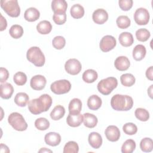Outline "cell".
Wrapping results in <instances>:
<instances>
[{"mask_svg": "<svg viewBox=\"0 0 153 153\" xmlns=\"http://www.w3.org/2000/svg\"><path fill=\"white\" fill-rule=\"evenodd\" d=\"M9 76V72L8 70L4 68H0V82H4L7 80Z\"/></svg>", "mask_w": 153, "mask_h": 153, "instance_id": "45", "label": "cell"}, {"mask_svg": "<svg viewBox=\"0 0 153 153\" xmlns=\"http://www.w3.org/2000/svg\"><path fill=\"white\" fill-rule=\"evenodd\" d=\"M71 88V82L66 79L56 81L50 85V89L56 94H62L68 93Z\"/></svg>", "mask_w": 153, "mask_h": 153, "instance_id": "7", "label": "cell"}, {"mask_svg": "<svg viewBox=\"0 0 153 153\" xmlns=\"http://www.w3.org/2000/svg\"><path fill=\"white\" fill-rule=\"evenodd\" d=\"M29 99V96L26 93L20 92L16 95L14 97V102L19 106L24 107L27 103Z\"/></svg>", "mask_w": 153, "mask_h": 153, "instance_id": "30", "label": "cell"}, {"mask_svg": "<svg viewBox=\"0 0 153 153\" xmlns=\"http://www.w3.org/2000/svg\"><path fill=\"white\" fill-rule=\"evenodd\" d=\"M45 142L51 146H56L60 143L61 136L58 133L49 132L45 135Z\"/></svg>", "mask_w": 153, "mask_h": 153, "instance_id": "15", "label": "cell"}, {"mask_svg": "<svg viewBox=\"0 0 153 153\" xmlns=\"http://www.w3.org/2000/svg\"><path fill=\"white\" fill-rule=\"evenodd\" d=\"M1 14V29L0 30L1 31H3L4 30H5L7 26V22L6 19L2 16V14Z\"/></svg>", "mask_w": 153, "mask_h": 153, "instance_id": "47", "label": "cell"}, {"mask_svg": "<svg viewBox=\"0 0 153 153\" xmlns=\"http://www.w3.org/2000/svg\"><path fill=\"white\" fill-rule=\"evenodd\" d=\"M1 7L11 17H17L20 14V8L17 0H2Z\"/></svg>", "mask_w": 153, "mask_h": 153, "instance_id": "6", "label": "cell"}, {"mask_svg": "<svg viewBox=\"0 0 153 153\" xmlns=\"http://www.w3.org/2000/svg\"><path fill=\"white\" fill-rule=\"evenodd\" d=\"M65 114V108L62 105L56 106L50 113V117L52 120L57 121L63 117Z\"/></svg>", "mask_w": 153, "mask_h": 153, "instance_id": "29", "label": "cell"}, {"mask_svg": "<svg viewBox=\"0 0 153 153\" xmlns=\"http://www.w3.org/2000/svg\"><path fill=\"white\" fill-rule=\"evenodd\" d=\"M98 78L97 73L93 69H87L84 71L82 74V78L83 81L87 83H93Z\"/></svg>", "mask_w": 153, "mask_h": 153, "instance_id": "27", "label": "cell"}, {"mask_svg": "<svg viewBox=\"0 0 153 153\" xmlns=\"http://www.w3.org/2000/svg\"><path fill=\"white\" fill-rule=\"evenodd\" d=\"M97 118L90 113H85L83 114V123L86 127L92 128L97 124Z\"/></svg>", "mask_w": 153, "mask_h": 153, "instance_id": "23", "label": "cell"}, {"mask_svg": "<svg viewBox=\"0 0 153 153\" xmlns=\"http://www.w3.org/2000/svg\"><path fill=\"white\" fill-rule=\"evenodd\" d=\"M68 4L65 0H53L51 2V8L54 14L66 13Z\"/></svg>", "mask_w": 153, "mask_h": 153, "instance_id": "14", "label": "cell"}, {"mask_svg": "<svg viewBox=\"0 0 153 153\" xmlns=\"http://www.w3.org/2000/svg\"><path fill=\"white\" fill-rule=\"evenodd\" d=\"M118 85V81L115 77H108L102 79L97 84L98 91L103 95L109 94Z\"/></svg>", "mask_w": 153, "mask_h": 153, "instance_id": "4", "label": "cell"}, {"mask_svg": "<svg viewBox=\"0 0 153 153\" xmlns=\"http://www.w3.org/2000/svg\"><path fill=\"white\" fill-rule=\"evenodd\" d=\"M40 16V13L36 8L30 7L27 8L24 14L25 19L28 22H35L37 20Z\"/></svg>", "mask_w": 153, "mask_h": 153, "instance_id": "19", "label": "cell"}, {"mask_svg": "<svg viewBox=\"0 0 153 153\" xmlns=\"http://www.w3.org/2000/svg\"><path fill=\"white\" fill-rule=\"evenodd\" d=\"M52 152V151H51V150H50V149H47L46 148H41L39 151H38V152Z\"/></svg>", "mask_w": 153, "mask_h": 153, "instance_id": "50", "label": "cell"}, {"mask_svg": "<svg viewBox=\"0 0 153 153\" xmlns=\"http://www.w3.org/2000/svg\"><path fill=\"white\" fill-rule=\"evenodd\" d=\"M10 35L14 39H18L22 36L23 34V29L19 25H14L11 26L9 30Z\"/></svg>", "mask_w": 153, "mask_h": 153, "instance_id": "33", "label": "cell"}, {"mask_svg": "<svg viewBox=\"0 0 153 153\" xmlns=\"http://www.w3.org/2000/svg\"><path fill=\"white\" fill-rule=\"evenodd\" d=\"M27 59L37 67L42 66L45 61V56L41 50L38 47H32L26 53Z\"/></svg>", "mask_w": 153, "mask_h": 153, "instance_id": "3", "label": "cell"}, {"mask_svg": "<svg viewBox=\"0 0 153 153\" xmlns=\"http://www.w3.org/2000/svg\"><path fill=\"white\" fill-rule=\"evenodd\" d=\"M35 126L39 130H45L50 127V122L45 118L41 117L35 121Z\"/></svg>", "mask_w": 153, "mask_h": 153, "instance_id": "38", "label": "cell"}, {"mask_svg": "<svg viewBox=\"0 0 153 153\" xmlns=\"http://www.w3.org/2000/svg\"><path fill=\"white\" fill-rule=\"evenodd\" d=\"M83 121V115L81 114L77 115L69 114L66 118V123L68 126L72 127L79 126Z\"/></svg>", "mask_w": 153, "mask_h": 153, "instance_id": "24", "label": "cell"}, {"mask_svg": "<svg viewBox=\"0 0 153 153\" xmlns=\"http://www.w3.org/2000/svg\"><path fill=\"white\" fill-rule=\"evenodd\" d=\"M70 13L71 16L74 19H80L84 15V7L78 4L73 5L70 10Z\"/></svg>", "mask_w": 153, "mask_h": 153, "instance_id": "28", "label": "cell"}, {"mask_svg": "<svg viewBox=\"0 0 153 153\" xmlns=\"http://www.w3.org/2000/svg\"><path fill=\"white\" fill-rule=\"evenodd\" d=\"M92 19L94 23L98 25H102L108 19V14L107 11L103 8L96 10L92 15Z\"/></svg>", "mask_w": 153, "mask_h": 153, "instance_id": "12", "label": "cell"}, {"mask_svg": "<svg viewBox=\"0 0 153 153\" xmlns=\"http://www.w3.org/2000/svg\"><path fill=\"white\" fill-rule=\"evenodd\" d=\"M118 39L120 44L126 47L131 46L134 42V38L132 34L127 32H124L120 33Z\"/></svg>", "mask_w": 153, "mask_h": 153, "instance_id": "21", "label": "cell"}, {"mask_svg": "<svg viewBox=\"0 0 153 153\" xmlns=\"http://www.w3.org/2000/svg\"><path fill=\"white\" fill-rule=\"evenodd\" d=\"M153 66H150L146 71V76L150 81L153 80Z\"/></svg>", "mask_w": 153, "mask_h": 153, "instance_id": "46", "label": "cell"}, {"mask_svg": "<svg viewBox=\"0 0 153 153\" xmlns=\"http://www.w3.org/2000/svg\"><path fill=\"white\" fill-rule=\"evenodd\" d=\"M65 71L69 74L76 75L78 74L82 69V66L79 60L76 59H70L68 60L65 65Z\"/></svg>", "mask_w": 153, "mask_h": 153, "instance_id": "9", "label": "cell"}, {"mask_svg": "<svg viewBox=\"0 0 153 153\" xmlns=\"http://www.w3.org/2000/svg\"><path fill=\"white\" fill-rule=\"evenodd\" d=\"M111 105L114 110L127 111L132 108L133 100L132 97L128 95L117 94L111 98Z\"/></svg>", "mask_w": 153, "mask_h": 153, "instance_id": "2", "label": "cell"}, {"mask_svg": "<svg viewBox=\"0 0 153 153\" xmlns=\"http://www.w3.org/2000/svg\"><path fill=\"white\" fill-rule=\"evenodd\" d=\"M82 108L81 100L78 98L72 99L69 104L68 109L69 114L77 115L80 114Z\"/></svg>", "mask_w": 153, "mask_h": 153, "instance_id": "18", "label": "cell"}, {"mask_svg": "<svg viewBox=\"0 0 153 153\" xmlns=\"http://www.w3.org/2000/svg\"><path fill=\"white\" fill-rule=\"evenodd\" d=\"M152 87H153V85H151L149 87V88H148V94L151 99L152 98Z\"/></svg>", "mask_w": 153, "mask_h": 153, "instance_id": "49", "label": "cell"}, {"mask_svg": "<svg viewBox=\"0 0 153 153\" xmlns=\"http://www.w3.org/2000/svg\"><path fill=\"white\" fill-rule=\"evenodd\" d=\"M115 67L120 71H124L128 69L130 65L129 59L124 56L118 57L114 62Z\"/></svg>", "mask_w": 153, "mask_h": 153, "instance_id": "16", "label": "cell"}, {"mask_svg": "<svg viewBox=\"0 0 153 153\" xmlns=\"http://www.w3.org/2000/svg\"><path fill=\"white\" fill-rule=\"evenodd\" d=\"M52 29V25L49 21L42 20L36 26L37 31L42 35L48 34Z\"/></svg>", "mask_w": 153, "mask_h": 153, "instance_id": "26", "label": "cell"}, {"mask_svg": "<svg viewBox=\"0 0 153 153\" xmlns=\"http://www.w3.org/2000/svg\"><path fill=\"white\" fill-rule=\"evenodd\" d=\"M123 130L128 135H133L137 133V127L133 123H127L123 126Z\"/></svg>", "mask_w": 153, "mask_h": 153, "instance_id": "42", "label": "cell"}, {"mask_svg": "<svg viewBox=\"0 0 153 153\" xmlns=\"http://www.w3.org/2000/svg\"><path fill=\"white\" fill-rule=\"evenodd\" d=\"M134 115L136 117L141 121H146L149 118V112L143 108H139L135 110Z\"/></svg>", "mask_w": 153, "mask_h": 153, "instance_id": "36", "label": "cell"}, {"mask_svg": "<svg viewBox=\"0 0 153 153\" xmlns=\"http://www.w3.org/2000/svg\"><path fill=\"white\" fill-rule=\"evenodd\" d=\"M135 78L131 74H124L120 76V81L125 87H131L135 83Z\"/></svg>", "mask_w": 153, "mask_h": 153, "instance_id": "32", "label": "cell"}, {"mask_svg": "<svg viewBox=\"0 0 153 153\" xmlns=\"http://www.w3.org/2000/svg\"><path fill=\"white\" fill-rule=\"evenodd\" d=\"M140 148L145 152H149L153 149V141L149 137L142 139L140 142Z\"/></svg>", "mask_w": 153, "mask_h": 153, "instance_id": "31", "label": "cell"}, {"mask_svg": "<svg viewBox=\"0 0 153 153\" xmlns=\"http://www.w3.org/2000/svg\"><path fill=\"white\" fill-rule=\"evenodd\" d=\"M53 19L56 24L59 25H63L66 21V14H54Z\"/></svg>", "mask_w": 153, "mask_h": 153, "instance_id": "43", "label": "cell"}, {"mask_svg": "<svg viewBox=\"0 0 153 153\" xmlns=\"http://www.w3.org/2000/svg\"><path fill=\"white\" fill-rule=\"evenodd\" d=\"M52 44L54 48L56 49L61 50L65 46L66 40L62 36H57L53 38L52 41Z\"/></svg>", "mask_w": 153, "mask_h": 153, "instance_id": "41", "label": "cell"}, {"mask_svg": "<svg viewBox=\"0 0 153 153\" xmlns=\"http://www.w3.org/2000/svg\"><path fill=\"white\" fill-rule=\"evenodd\" d=\"M88 140L90 146L94 149L99 148L102 144V136L97 132L90 133L88 135Z\"/></svg>", "mask_w": 153, "mask_h": 153, "instance_id": "17", "label": "cell"}, {"mask_svg": "<svg viewBox=\"0 0 153 153\" xmlns=\"http://www.w3.org/2000/svg\"><path fill=\"white\" fill-rule=\"evenodd\" d=\"M52 104V99L47 94H42L36 99H32L28 102V109L33 115H38L47 111Z\"/></svg>", "mask_w": 153, "mask_h": 153, "instance_id": "1", "label": "cell"}, {"mask_svg": "<svg viewBox=\"0 0 153 153\" xmlns=\"http://www.w3.org/2000/svg\"><path fill=\"white\" fill-rule=\"evenodd\" d=\"M117 41L115 38L111 35L104 36L100 41L99 47L103 52H108L116 46Z\"/></svg>", "mask_w": 153, "mask_h": 153, "instance_id": "10", "label": "cell"}, {"mask_svg": "<svg viewBox=\"0 0 153 153\" xmlns=\"http://www.w3.org/2000/svg\"><path fill=\"white\" fill-rule=\"evenodd\" d=\"M116 23L119 28L124 29L130 26L131 21L127 16H120L117 19Z\"/></svg>", "mask_w": 153, "mask_h": 153, "instance_id": "37", "label": "cell"}, {"mask_svg": "<svg viewBox=\"0 0 153 153\" xmlns=\"http://www.w3.org/2000/svg\"><path fill=\"white\" fill-rule=\"evenodd\" d=\"M0 151L1 152H7V153L10 152L8 147L3 143H1L0 145Z\"/></svg>", "mask_w": 153, "mask_h": 153, "instance_id": "48", "label": "cell"}, {"mask_svg": "<svg viewBox=\"0 0 153 153\" xmlns=\"http://www.w3.org/2000/svg\"><path fill=\"white\" fill-rule=\"evenodd\" d=\"M0 91L1 97L4 99H8L14 92V88L11 84L6 82L0 85Z\"/></svg>", "mask_w": 153, "mask_h": 153, "instance_id": "20", "label": "cell"}, {"mask_svg": "<svg viewBox=\"0 0 153 153\" xmlns=\"http://www.w3.org/2000/svg\"><path fill=\"white\" fill-rule=\"evenodd\" d=\"M105 134L106 139L111 142H116L120 137V131L115 126H109L105 129Z\"/></svg>", "mask_w": 153, "mask_h": 153, "instance_id": "13", "label": "cell"}, {"mask_svg": "<svg viewBox=\"0 0 153 153\" xmlns=\"http://www.w3.org/2000/svg\"><path fill=\"white\" fill-rule=\"evenodd\" d=\"M134 20L138 25H146L149 20V13L145 8H137L134 13Z\"/></svg>", "mask_w": 153, "mask_h": 153, "instance_id": "8", "label": "cell"}, {"mask_svg": "<svg viewBox=\"0 0 153 153\" xmlns=\"http://www.w3.org/2000/svg\"><path fill=\"white\" fill-rule=\"evenodd\" d=\"M102 99L97 95L93 94L90 96L87 100V106L88 108L93 111L99 109L102 105Z\"/></svg>", "mask_w": 153, "mask_h": 153, "instance_id": "22", "label": "cell"}, {"mask_svg": "<svg viewBox=\"0 0 153 153\" xmlns=\"http://www.w3.org/2000/svg\"><path fill=\"white\" fill-rule=\"evenodd\" d=\"M47 82L45 76L41 75H36L33 76L30 82V87L35 90H41L44 88Z\"/></svg>", "mask_w": 153, "mask_h": 153, "instance_id": "11", "label": "cell"}, {"mask_svg": "<svg viewBox=\"0 0 153 153\" xmlns=\"http://www.w3.org/2000/svg\"><path fill=\"white\" fill-rule=\"evenodd\" d=\"M8 122L17 131H25L27 128V124L22 115L16 112L11 113L8 116Z\"/></svg>", "mask_w": 153, "mask_h": 153, "instance_id": "5", "label": "cell"}, {"mask_svg": "<svg viewBox=\"0 0 153 153\" xmlns=\"http://www.w3.org/2000/svg\"><path fill=\"white\" fill-rule=\"evenodd\" d=\"M133 3L132 0H120L118 1L120 8L123 11H128L131 9Z\"/></svg>", "mask_w": 153, "mask_h": 153, "instance_id": "44", "label": "cell"}, {"mask_svg": "<svg viewBox=\"0 0 153 153\" xmlns=\"http://www.w3.org/2000/svg\"><path fill=\"white\" fill-rule=\"evenodd\" d=\"M136 148V143L133 139L126 140L121 146L123 153H131Z\"/></svg>", "mask_w": 153, "mask_h": 153, "instance_id": "34", "label": "cell"}, {"mask_svg": "<svg viewBox=\"0 0 153 153\" xmlns=\"http://www.w3.org/2000/svg\"><path fill=\"white\" fill-rule=\"evenodd\" d=\"M146 50L144 45L138 44L133 50V57L136 61L142 60L146 55Z\"/></svg>", "mask_w": 153, "mask_h": 153, "instance_id": "25", "label": "cell"}, {"mask_svg": "<svg viewBox=\"0 0 153 153\" xmlns=\"http://www.w3.org/2000/svg\"><path fill=\"white\" fill-rule=\"evenodd\" d=\"M79 151V146L75 141L67 142L63 148V153H77Z\"/></svg>", "mask_w": 153, "mask_h": 153, "instance_id": "39", "label": "cell"}, {"mask_svg": "<svg viewBox=\"0 0 153 153\" xmlns=\"http://www.w3.org/2000/svg\"><path fill=\"white\" fill-rule=\"evenodd\" d=\"M151 36V33L148 30L145 28H140L136 30V37L137 39L141 42L146 41Z\"/></svg>", "mask_w": 153, "mask_h": 153, "instance_id": "35", "label": "cell"}, {"mask_svg": "<svg viewBox=\"0 0 153 153\" xmlns=\"http://www.w3.org/2000/svg\"><path fill=\"white\" fill-rule=\"evenodd\" d=\"M13 80L17 85H23L27 81V76L23 72H17L14 75Z\"/></svg>", "mask_w": 153, "mask_h": 153, "instance_id": "40", "label": "cell"}]
</instances>
